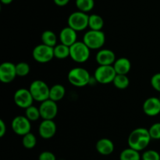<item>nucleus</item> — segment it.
Masks as SVG:
<instances>
[{"label": "nucleus", "mask_w": 160, "mask_h": 160, "mask_svg": "<svg viewBox=\"0 0 160 160\" xmlns=\"http://www.w3.org/2000/svg\"><path fill=\"white\" fill-rule=\"evenodd\" d=\"M104 26V20L102 17L98 14H92L89 15L88 28L91 30L101 31Z\"/></svg>", "instance_id": "aec40b11"}, {"label": "nucleus", "mask_w": 160, "mask_h": 160, "mask_svg": "<svg viewBox=\"0 0 160 160\" xmlns=\"http://www.w3.org/2000/svg\"><path fill=\"white\" fill-rule=\"evenodd\" d=\"M75 4L78 10L88 13L93 9L95 0H76Z\"/></svg>", "instance_id": "b1692460"}, {"label": "nucleus", "mask_w": 160, "mask_h": 160, "mask_svg": "<svg viewBox=\"0 0 160 160\" xmlns=\"http://www.w3.org/2000/svg\"><path fill=\"white\" fill-rule=\"evenodd\" d=\"M91 50L84 42L77 41L70 47V57L74 62L82 64L88 61Z\"/></svg>", "instance_id": "7ed1b4c3"}, {"label": "nucleus", "mask_w": 160, "mask_h": 160, "mask_svg": "<svg viewBox=\"0 0 160 160\" xmlns=\"http://www.w3.org/2000/svg\"><path fill=\"white\" fill-rule=\"evenodd\" d=\"M38 160H56V157L52 152L44 151L39 155Z\"/></svg>", "instance_id": "2f4dec72"}, {"label": "nucleus", "mask_w": 160, "mask_h": 160, "mask_svg": "<svg viewBox=\"0 0 160 160\" xmlns=\"http://www.w3.org/2000/svg\"><path fill=\"white\" fill-rule=\"evenodd\" d=\"M16 70H17V76L24 77L30 73L31 67L28 63L22 61L16 64Z\"/></svg>", "instance_id": "cd10ccee"}, {"label": "nucleus", "mask_w": 160, "mask_h": 160, "mask_svg": "<svg viewBox=\"0 0 160 160\" xmlns=\"http://www.w3.org/2000/svg\"><path fill=\"white\" fill-rule=\"evenodd\" d=\"M70 0H53V2H54V3L56 6H61V7L67 6L70 3Z\"/></svg>", "instance_id": "72a5a7b5"}, {"label": "nucleus", "mask_w": 160, "mask_h": 160, "mask_svg": "<svg viewBox=\"0 0 160 160\" xmlns=\"http://www.w3.org/2000/svg\"><path fill=\"white\" fill-rule=\"evenodd\" d=\"M98 65H113L116 61V55L109 49H101L98 50L95 56Z\"/></svg>", "instance_id": "2eb2a0df"}, {"label": "nucleus", "mask_w": 160, "mask_h": 160, "mask_svg": "<svg viewBox=\"0 0 160 160\" xmlns=\"http://www.w3.org/2000/svg\"><path fill=\"white\" fill-rule=\"evenodd\" d=\"M143 111L148 116H156L160 114V100L159 97H151L144 101Z\"/></svg>", "instance_id": "4468645a"}, {"label": "nucleus", "mask_w": 160, "mask_h": 160, "mask_svg": "<svg viewBox=\"0 0 160 160\" xmlns=\"http://www.w3.org/2000/svg\"><path fill=\"white\" fill-rule=\"evenodd\" d=\"M42 42L45 45L54 47L57 45V36L51 30H46L44 31L41 36Z\"/></svg>", "instance_id": "4be33fe9"}, {"label": "nucleus", "mask_w": 160, "mask_h": 160, "mask_svg": "<svg viewBox=\"0 0 160 160\" xmlns=\"http://www.w3.org/2000/svg\"><path fill=\"white\" fill-rule=\"evenodd\" d=\"M83 42L90 50H100L106 42V35L102 31L88 30L83 37Z\"/></svg>", "instance_id": "20e7f679"}, {"label": "nucleus", "mask_w": 160, "mask_h": 160, "mask_svg": "<svg viewBox=\"0 0 160 160\" xmlns=\"http://www.w3.org/2000/svg\"><path fill=\"white\" fill-rule=\"evenodd\" d=\"M66 94V89L62 85L55 84L50 87L49 99L53 101L58 102L62 100Z\"/></svg>", "instance_id": "6ab92c4d"}, {"label": "nucleus", "mask_w": 160, "mask_h": 160, "mask_svg": "<svg viewBox=\"0 0 160 160\" xmlns=\"http://www.w3.org/2000/svg\"><path fill=\"white\" fill-rule=\"evenodd\" d=\"M112 66L117 75H127L131 69V62L128 58L120 57L116 60Z\"/></svg>", "instance_id": "a211bd4d"}, {"label": "nucleus", "mask_w": 160, "mask_h": 160, "mask_svg": "<svg viewBox=\"0 0 160 160\" xmlns=\"http://www.w3.org/2000/svg\"><path fill=\"white\" fill-rule=\"evenodd\" d=\"M54 56L57 59L63 60L70 56V46L60 43L54 46Z\"/></svg>", "instance_id": "5701e85b"}, {"label": "nucleus", "mask_w": 160, "mask_h": 160, "mask_svg": "<svg viewBox=\"0 0 160 160\" xmlns=\"http://www.w3.org/2000/svg\"><path fill=\"white\" fill-rule=\"evenodd\" d=\"M6 133V125L2 119H0V137H3Z\"/></svg>", "instance_id": "473e14b6"}, {"label": "nucleus", "mask_w": 160, "mask_h": 160, "mask_svg": "<svg viewBox=\"0 0 160 160\" xmlns=\"http://www.w3.org/2000/svg\"><path fill=\"white\" fill-rule=\"evenodd\" d=\"M117 73L112 65H98L94 73L95 80L101 84H109L112 83Z\"/></svg>", "instance_id": "6e6552de"}, {"label": "nucleus", "mask_w": 160, "mask_h": 160, "mask_svg": "<svg viewBox=\"0 0 160 160\" xmlns=\"http://www.w3.org/2000/svg\"><path fill=\"white\" fill-rule=\"evenodd\" d=\"M22 144L27 149H32L37 144V138L35 135L32 133H28L23 136L22 138Z\"/></svg>", "instance_id": "a878e982"}, {"label": "nucleus", "mask_w": 160, "mask_h": 160, "mask_svg": "<svg viewBox=\"0 0 160 160\" xmlns=\"http://www.w3.org/2000/svg\"><path fill=\"white\" fill-rule=\"evenodd\" d=\"M78 31L73 30L70 27L67 26L62 28L59 32V40H60V43L64 44V45H67V46H71L72 45L77 42L78 39Z\"/></svg>", "instance_id": "dca6fc26"}, {"label": "nucleus", "mask_w": 160, "mask_h": 160, "mask_svg": "<svg viewBox=\"0 0 160 160\" xmlns=\"http://www.w3.org/2000/svg\"><path fill=\"white\" fill-rule=\"evenodd\" d=\"M142 155L138 151L134 150L131 147L125 148L120 152V160H141Z\"/></svg>", "instance_id": "412c9836"}, {"label": "nucleus", "mask_w": 160, "mask_h": 160, "mask_svg": "<svg viewBox=\"0 0 160 160\" xmlns=\"http://www.w3.org/2000/svg\"><path fill=\"white\" fill-rule=\"evenodd\" d=\"M97 152L102 155H109L114 152L113 142L109 138H101L98 140L95 145Z\"/></svg>", "instance_id": "f3484780"}, {"label": "nucleus", "mask_w": 160, "mask_h": 160, "mask_svg": "<svg viewBox=\"0 0 160 160\" xmlns=\"http://www.w3.org/2000/svg\"><path fill=\"white\" fill-rule=\"evenodd\" d=\"M57 130L56 122L52 119H43L38 127V133L43 139H51L55 136Z\"/></svg>", "instance_id": "ddd939ff"}, {"label": "nucleus", "mask_w": 160, "mask_h": 160, "mask_svg": "<svg viewBox=\"0 0 160 160\" xmlns=\"http://www.w3.org/2000/svg\"><path fill=\"white\" fill-rule=\"evenodd\" d=\"M32 56L35 61L41 64L50 62L54 56V47L42 43L36 45L32 51Z\"/></svg>", "instance_id": "423d86ee"}, {"label": "nucleus", "mask_w": 160, "mask_h": 160, "mask_svg": "<svg viewBox=\"0 0 160 160\" xmlns=\"http://www.w3.org/2000/svg\"><path fill=\"white\" fill-rule=\"evenodd\" d=\"M17 75L16 64L10 61L2 63L0 65V81L2 83H10L15 79Z\"/></svg>", "instance_id": "9b49d317"}, {"label": "nucleus", "mask_w": 160, "mask_h": 160, "mask_svg": "<svg viewBox=\"0 0 160 160\" xmlns=\"http://www.w3.org/2000/svg\"><path fill=\"white\" fill-rule=\"evenodd\" d=\"M159 100H160V95H159Z\"/></svg>", "instance_id": "c9c22d12"}, {"label": "nucleus", "mask_w": 160, "mask_h": 160, "mask_svg": "<svg viewBox=\"0 0 160 160\" xmlns=\"http://www.w3.org/2000/svg\"><path fill=\"white\" fill-rule=\"evenodd\" d=\"M0 1H1V3H2V4L9 5L10 4V3H12L13 0H0Z\"/></svg>", "instance_id": "f704fd0d"}, {"label": "nucleus", "mask_w": 160, "mask_h": 160, "mask_svg": "<svg viewBox=\"0 0 160 160\" xmlns=\"http://www.w3.org/2000/svg\"><path fill=\"white\" fill-rule=\"evenodd\" d=\"M11 127L16 134L23 136L31 132V121L24 115H17L12 120Z\"/></svg>", "instance_id": "1a4fd4ad"}, {"label": "nucleus", "mask_w": 160, "mask_h": 160, "mask_svg": "<svg viewBox=\"0 0 160 160\" xmlns=\"http://www.w3.org/2000/svg\"><path fill=\"white\" fill-rule=\"evenodd\" d=\"M151 85L155 90L160 93V72L154 74L152 76Z\"/></svg>", "instance_id": "7c9ffc66"}, {"label": "nucleus", "mask_w": 160, "mask_h": 160, "mask_svg": "<svg viewBox=\"0 0 160 160\" xmlns=\"http://www.w3.org/2000/svg\"><path fill=\"white\" fill-rule=\"evenodd\" d=\"M29 90L35 101L42 103L49 99L50 87L42 80L37 79L33 81L30 85Z\"/></svg>", "instance_id": "39448f33"}, {"label": "nucleus", "mask_w": 160, "mask_h": 160, "mask_svg": "<svg viewBox=\"0 0 160 160\" xmlns=\"http://www.w3.org/2000/svg\"><path fill=\"white\" fill-rule=\"evenodd\" d=\"M112 83L117 89H125L129 86L130 80L127 75H117Z\"/></svg>", "instance_id": "393cba45"}, {"label": "nucleus", "mask_w": 160, "mask_h": 160, "mask_svg": "<svg viewBox=\"0 0 160 160\" xmlns=\"http://www.w3.org/2000/svg\"><path fill=\"white\" fill-rule=\"evenodd\" d=\"M69 83L77 87H84L91 82V75L84 67H73L70 69L67 75Z\"/></svg>", "instance_id": "f03ea898"}, {"label": "nucleus", "mask_w": 160, "mask_h": 160, "mask_svg": "<svg viewBox=\"0 0 160 160\" xmlns=\"http://www.w3.org/2000/svg\"><path fill=\"white\" fill-rule=\"evenodd\" d=\"M57 102L53 101L51 99L42 102L39 106L41 118L43 119H53L56 117L58 114Z\"/></svg>", "instance_id": "f8f14e48"}, {"label": "nucleus", "mask_w": 160, "mask_h": 160, "mask_svg": "<svg viewBox=\"0 0 160 160\" xmlns=\"http://www.w3.org/2000/svg\"><path fill=\"white\" fill-rule=\"evenodd\" d=\"M13 100L17 107L23 109L33 105V101L34 100L29 89L24 88H21L16 91L13 95Z\"/></svg>", "instance_id": "9d476101"}, {"label": "nucleus", "mask_w": 160, "mask_h": 160, "mask_svg": "<svg viewBox=\"0 0 160 160\" xmlns=\"http://www.w3.org/2000/svg\"><path fill=\"white\" fill-rule=\"evenodd\" d=\"M151 140L152 137L148 129L139 127L132 130L128 136V146L141 152L148 147Z\"/></svg>", "instance_id": "f257e3e1"}, {"label": "nucleus", "mask_w": 160, "mask_h": 160, "mask_svg": "<svg viewBox=\"0 0 160 160\" xmlns=\"http://www.w3.org/2000/svg\"><path fill=\"white\" fill-rule=\"evenodd\" d=\"M142 160H160V154L152 149L146 150L142 155Z\"/></svg>", "instance_id": "c85d7f7f"}, {"label": "nucleus", "mask_w": 160, "mask_h": 160, "mask_svg": "<svg viewBox=\"0 0 160 160\" xmlns=\"http://www.w3.org/2000/svg\"><path fill=\"white\" fill-rule=\"evenodd\" d=\"M150 136L153 140H160V122L153 123L148 129Z\"/></svg>", "instance_id": "c756f323"}, {"label": "nucleus", "mask_w": 160, "mask_h": 160, "mask_svg": "<svg viewBox=\"0 0 160 160\" xmlns=\"http://www.w3.org/2000/svg\"><path fill=\"white\" fill-rule=\"evenodd\" d=\"M89 15L81 11H75L70 14L67 20L68 26L76 31H84L88 27Z\"/></svg>", "instance_id": "0eeeda50"}, {"label": "nucleus", "mask_w": 160, "mask_h": 160, "mask_svg": "<svg viewBox=\"0 0 160 160\" xmlns=\"http://www.w3.org/2000/svg\"><path fill=\"white\" fill-rule=\"evenodd\" d=\"M25 116H26L31 122L37 121L39 118H41L39 108H37V107L34 106V105H31V106L28 107V108H26Z\"/></svg>", "instance_id": "bb28decb"}]
</instances>
